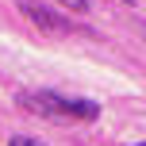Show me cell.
I'll return each mask as SVG.
<instances>
[{"mask_svg":"<svg viewBox=\"0 0 146 146\" xmlns=\"http://www.w3.org/2000/svg\"><path fill=\"white\" fill-rule=\"evenodd\" d=\"M8 146H42V142H38V139H27V135H15Z\"/></svg>","mask_w":146,"mask_h":146,"instance_id":"obj_3","label":"cell"},{"mask_svg":"<svg viewBox=\"0 0 146 146\" xmlns=\"http://www.w3.org/2000/svg\"><path fill=\"white\" fill-rule=\"evenodd\" d=\"M66 8H73V12H88V0H62Z\"/></svg>","mask_w":146,"mask_h":146,"instance_id":"obj_4","label":"cell"},{"mask_svg":"<svg viewBox=\"0 0 146 146\" xmlns=\"http://www.w3.org/2000/svg\"><path fill=\"white\" fill-rule=\"evenodd\" d=\"M19 12L27 15V19L35 23L38 31H46V35H69V31H73V23L66 19V15H58L54 8H46V4H35V0H23V4H19Z\"/></svg>","mask_w":146,"mask_h":146,"instance_id":"obj_2","label":"cell"},{"mask_svg":"<svg viewBox=\"0 0 146 146\" xmlns=\"http://www.w3.org/2000/svg\"><path fill=\"white\" fill-rule=\"evenodd\" d=\"M135 146H146V142H135Z\"/></svg>","mask_w":146,"mask_h":146,"instance_id":"obj_5","label":"cell"},{"mask_svg":"<svg viewBox=\"0 0 146 146\" xmlns=\"http://www.w3.org/2000/svg\"><path fill=\"white\" fill-rule=\"evenodd\" d=\"M23 104L27 111L46 119H66V123H88V119L100 115V104L92 100H81V96H62V92H23Z\"/></svg>","mask_w":146,"mask_h":146,"instance_id":"obj_1","label":"cell"}]
</instances>
